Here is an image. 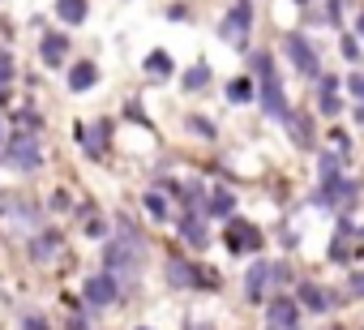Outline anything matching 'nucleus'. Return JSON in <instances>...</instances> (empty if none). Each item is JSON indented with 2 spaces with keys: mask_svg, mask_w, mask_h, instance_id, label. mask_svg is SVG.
I'll use <instances>...</instances> for the list:
<instances>
[{
  "mask_svg": "<svg viewBox=\"0 0 364 330\" xmlns=\"http://www.w3.org/2000/svg\"><path fill=\"white\" fill-rule=\"evenodd\" d=\"M5 168H14V172H39L43 168V146H39V137H35V129H22V133H14L9 142H5Z\"/></svg>",
  "mask_w": 364,
  "mask_h": 330,
  "instance_id": "nucleus-1",
  "label": "nucleus"
},
{
  "mask_svg": "<svg viewBox=\"0 0 364 330\" xmlns=\"http://www.w3.org/2000/svg\"><path fill=\"white\" fill-rule=\"evenodd\" d=\"M249 65H253V73L262 78V112L287 116V99H283V86H279V78H274V56H270V52H253Z\"/></svg>",
  "mask_w": 364,
  "mask_h": 330,
  "instance_id": "nucleus-2",
  "label": "nucleus"
},
{
  "mask_svg": "<svg viewBox=\"0 0 364 330\" xmlns=\"http://www.w3.org/2000/svg\"><path fill=\"white\" fill-rule=\"evenodd\" d=\"M146 245L129 232V223H120V240L107 245V270H141Z\"/></svg>",
  "mask_w": 364,
  "mask_h": 330,
  "instance_id": "nucleus-3",
  "label": "nucleus"
},
{
  "mask_svg": "<svg viewBox=\"0 0 364 330\" xmlns=\"http://www.w3.org/2000/svg\"><path fill=\"white\" fill-rule=\"evenodd\" d=\"M249 31H253V0H236V5L228 9V18L219 22V39L232 43V48H245Z\"/></svg>",
  "mask_w": 364,
  "mask_h": 330,
  "instance_id": "nucleus-4",
  "label": "nucleus"
},
{
  "mask_svg": "<svg viewBox=\"0 0 364 330\" xmlns=\"http://www.w3.org/2000/svg\"><path fill=\"white\" fill-rule=\"evenodd\" d=\"M266 330H300V300L279 296L266 309Z\"/></svg>",
  "mask_w": 364,
  "mask_h": 330,
  "instance_id": "nucleus-5",
  "label": "nucleus"
},
{
  "mask_svg": "<svg viewBox=\"0 0 364 330\" xmlns=\"http://www.w3.org/2000/svg\"><path fill=\"white\" fill-rule=\"evenodd\" d=\"M283 48H287L291 65H296L304 78H317V73H321V65H317V52H313V43H309L304 35H287V39H283Z\"/></svg>",
  "mask_w": 364,
  "mask_h": 330,
  "instance_id": "nucleus-6",
  "label": "nucleus"
},
{
  "mask_svg": "<svg viewBox=\"0 0 364 330\" xmlns=\"http://www.w3.org/2000/svg\"><path fill=\"white\" fill-rule=\"evenodd\" d=\"M330 257H334L338 266L360 262V228H351V223L343 219V223H338V236L330 240Z\"/></svg>",
  "mask_w": 364,
  "mask_h": 330,
  "instance_id": "nucleus-7",
  "label": "nucleus"
},
{
  "mask_svg": "<svg viewBox=\"0 0 364 330\" xmlns=\"http://www.w3.org/2000/svg\"><path fill=\"white\" fill-rule=\"evenodd\" d=\"M82 296H86V304L107 309V304L120 296V283H116V275H112V270H107V275H90V279H86V287H82Z\"/></svg>",
  "mask_w": 364,
  "mask_h": 330,
  "instance_id": "nucleus-8",
  "label": "nucleus"
},
{
  "mask_svg": "<svg viewBox=\"0 0 364 330\" xmlns=\"http://www.w3.org/2000/svg\"><path fill=\"white\" fill-rule=\"evenodd\" d=\"M77 142L90 159H103L107 154V142H112V124L107 120H95V124H82L77 129Z\"/></svg>",
  "mask_w": 364,
  "mask_h": 330,
  "instance_id": "nucleus-9",
  "label": "nucleus"
},
{
  "mask_svg": "<svg viewBox=\"0 0 364 330\" xmlns=\"http://www.w3.org/2000/svg\"><path fill=\"white\" fill-rule=\"evenodd\" d=\"M223 240H228L232 253H249V249L262 245V232H257L253 223H245V219H232V223L223 228Z\"/></svg>",
  "mask_w": 364,
  "mask_h": 330,
  "instance_id": "nucleus-10",
  "label": "nucleus"
},
{
  "mask_svg": "<svg viewBox=\"0 0 364 330\" xmlns=\"http://www.w3.org/2000/svg\"><path fill=\"white\" fill-rule=\"evenodd\" d=\"M304 309H313V313H326V309H334L338 304V296L330 292V287H317V283H300V296H296Z\"/></svg>",
  "mask_w": 364,
  "mask_h": 330,
  "instance_id": "nucleus-11",
  "label": "nucleus"
},
{
  "mask_svg": "<svg viewBox=\"0 0 364 330\" xmlns=\"http://www.w3.org/2000/svg\"><path fill=\"white\" fill-rule=\"evenodd\" d=\"M270 270H274L270 262H253V266H249V275H245V296H249V300H262V296H266Z\"/></svg>",
  "mask_w": 364,
  "mask_h": 330,
  "instance_id": "nucleus-12",
  "label": "nucleus"
},
{
  "mask_svg": "<svg viewBox=\"0 0 364 330\" xmlns=\"http://www.w3.org/2000/svg\"><path fill=\"white\" fill-rule=\"evenodd\" d=\"M167 283H171V287H193V283H198V266L171 257V262H167Z\"/></svg>",
  "mask_w": 364,
  "mask_h": 330,
  "instance_id": "nucleus-13",
  "label": "nucleus"
},
{
  "mask_svg": "<svg viewBox=\"0 0 364 330\" xmlns=\"http://www.w3.org/2000/svg\"><path fill=\"white\" fill-rule=\"evenodd\" d=\"M283 120H287V137H291L296 146H304V150H309V146H313V124H309V116H300V112H287Z\"/></svg>",
  "mask_w": 364,
  "mask_h": 330,
  "instance_id": "nucleus-14",
  "label": "nucleus"
},
{
  "mask_svg": "<svg viewBox=\"0 0 364 330\" xmlns=\"http://www.w3.org/2000/svg\"><path fill=\"white\" fill-rule=\"evenodd\" d=\"M180 236H185L193 249H206V245H210V232H206V223H202L198 215H185V219H180Z\"/></svg>",
  "mask_w": 364,
  "mask_h": 330,
  "instance_id": "nucleus-15",
  "label": "nucleus"
},
{
  "mask_svg": "<svg viewBox=\"0 0 364 330\" xmlns=\"http://www.w3.org/2000/svg\"><path fill=\"white\" fill-rule=\"evenodd\" d=\"M56 18L69 22V26H82L90 18V5H86V0H56Z\"/></svg>",
  "mask_w": 364,
  "mask_h": 330,
  "instance_id": "nucleus-16",
  "label": "nucleus"
},
{
  "mask_svg": "<svg viewBox=\"0 0 364 330\" xmlns=\"http://www.w3.org/2000/svg\"><path fill=\"white\" fill-rule=\"evenodd\" d=\"M43 65L48 69H56V65H65V52H69V39L65 35H43Z\"/></svg>",
  "mask_w": 364,
  "mask_h": 330,
  "instance_id": "nucleus-17",
  "label": "nucleus"
},
{
  "mask_svg": "<svg viewBox=\"0 0 364 330\" xmlns=\"http://www.w3.org/2000/svg\"><path fill=\"white\" fill-rule=\"evenodd\" d=\"M317 107H321L326 116H334V112L343 107V103H338V78H330V73L321 78V86H317Z\"/></svg>",
  "mask_w": 364,
  "mask_h": 330,
  "instance_id": "nucleus-18",
  "label": "nucleus"
},
{
  "mask_svg": "<svg viewBox=\"0 0 364 330\" xmlns=\"http://www.w3.org/2000/svg\"><path fill=\"white\" fill-rule=\"evenodd\" d=\"M95 82H99V69H95L90 60H82V65H73V69H69V90H77V95H82V90H90Z\"/></svg>",
  "mask_w": 364,
  "mask_h": 330,
  "instance_id": "nucleus-19",
  "label": "nucleus"
},
{
  "mask_svg": "<svg viewBox=\"0 0 364 330\" xmlns=\"http://www.w3.org/2000/svg\"><path fill=\"white\" fill-rule=\"evenodd\" d=\"M5 215H9L14 223H22L26 232H35V228H39V211H35V206H26V202H9V206H5Z\"/></svg>",
  "mask_w": 364,
  "mask_h": 330,
  "instance_id": "nucleus-20",
  "label": "nucleus"
},
{
  "mask_svg": "<svg viewBox=\"0 0 364 330\" xmlns=\"http://www.w3.org/2000/svg\"><path fill=\"white\" fill-rule=\"evenodd\" d=\"M210 215H219V219L236 215V193H232V189H215V193H210Z\"/></svg>",
  "mask_w": 364,
  "mask_h": 330,
  "instance_id": "nucleus-21",
  "label": "nucleus"
},
{
  "mask_svg": "<svg viewBox=\"0 0 364 330\" xmlns=\"http://www.w3.org/2000/svg\"><path fill=\"white\" fill-rule=\"evenodd\" d=\"M56 249H60V236H56V232H43V236L31 245V257H35V262H48Z\"/></svg>",
  "mask_w": 364,
  "mask_h": 330,
  "instance_id": "nucleus-22",
  "label": "nucleus"
},
{
  "mask_svg": "<svg viewBox=\"0 0 364 330\" xmlns=\"http://www.w3.org/2000/svg\"><path fill=\"white\" fill-rule=\"evenodd\" d=\"M206 86H210V65L185 69V90H206Z\"/></svg>",
  "mask_w": 364,
  "mask_h": 330,
  "instance_id": "nucleus-23",
  "label": "nucleus"
},
{
  "mask_svg": "<svg viewBox=\"0 0 364 330\" xmlns=\"http://www.w3.org/2000/svg\"><path fill=\"white\" fill-rule=\"evenodd\" d=\"M146 73H150V78H167V73H171V56H167V52H150V56H146Z\"/></svg>",
  "mask_w": 364,
  "mask_h": 330,
  "instance_id": "nucleus-24",
  "label": "nucleus"
},
{
  "mask_svg": "<svg viewBox=\"0 0 364 330\" xmlns=\"http://www.w3.org/2000/svg\"><path fill=\"white\" fill-rule=\"evenodd\" d=\"M202 193H206V189H202V181H185V185L176 189V198L185 202V206H202Z\"/></svg>",
  "mask_w": 364,
  "mask_h": 330,
  "instance_id": "nucleus-25",
  "label": "nucleus"
},
{
  "mask_svg": "<svg viewBox=\"0 0 364 330\" xmlns=\"http://www.w3.org/2000/svg\"><path fill=\"white\" fill-rule=\"evenodd\" d=\"M317 172H321V181H338V172H343V159H338V154H321Z\"/></svg>",
  "mask_w": 364,
  "mask_h": 330,
  "instance_id": "nucleus-26",
  "label": "nucleus"
},
{
  "mask_svg": "<svg viewBox=\"0 0 364 330\" xmlns=\"http://www.w3.org/2000/svg\"><path fill=\"white\" fill-rule=\"evenodd\" d=\"M228 99H232V103H249V99H253V86H249L245 78H236V82L228 86Z\"/></svg>",
  "mask_w": 364,
  "mask_h": 330,
  "instance_id": "nucleus-27",
  "label": "nucleus"
},
{
  "mask_svg": "<svg viewBox=\"0 0 364 330\" xmlns=\"http://www.w3.org/2000/svg\"><path fill=\"white\" fill-rule=\"evenodd\" d=\"M146 211H150V215H154V219H167V198H163V193H154V189H150V193H146Z\"/></svg>",
  "mask_w": 364,
  "mask_h": 330,
  "instance_id": "nucleus-28",
  "label": "nucleus"
},
{
  "mask_svg": "<svg viewBox=\"0 0 364 330\" xmlns=\"http://www.w3.org/2000/svg\"><path fill=\"white\" fill-rule=\"evenodd\" d=\"M189 133H198V137H215V124H210L206 116H189Z\"/></svg>",
  "mask_w": 364,
  "mask_h": 330,
  "instance_id": "nucleus-29",
  "label": "nucleus"
},
{
  "mask_svg": "<svg viewBox=\"0 0 364 330\" xmlns=\"http://www.w3.org/2000/svg\"><path fill=\"white\" fill-rule=\"evenodd\" d=\"M343 56L347 60H360V35H343Z\"/></svg>",
  "mask_w": 364,
  "mask_h": 330,
  "instance_id": "nucleus-30",
  "label": "nucleus"
},
{
  "mask_svg": "<svg viewBox=\"0 0 364 330\" xmlns=\"http://www.w3.org/2000/svg\"><path fill=\"white\" fill-rule=\"evenodd\" d=\"M338 18H343V0H330V5H326V26H338Z\"/></svg>",
  "mask_w": 364,
  "mask_h": 330,
  "instance_id": "nucleus-31",
  "label": "nucleus"
},
{
  "mask_svg": "<svg viewBox=\"0 0 364 330\" xmlns=\"http://www.w3.org/2000/svg\"><path fill=\"white\" fill-rule=\"evenodd\" d=\"M9 78H14V56H9L5 48H0V86H5Z\"/></svg>",
  "mask_w": 364,
  "mask_h": 330,
  "instance_id": "nucleus-32",
  "label": "nucleus"
},
{
  "mask_svg": "<svg viewBox=\"0 0 364 330\" xmlns=\"http://www.w3.org/2000/svg\"><path fill=\"white\" fill-rule=\"evenodd\" d=\"M347 90L355 95V103H364V73H351L347 78Z\"/></svg>",
  "mask_w": 364,
  "mask_h": 330,
  "instance_id": "nucleus-33",
  "label": "nucleus"
},
{
  "mask_svg": "<svg viewBox=\"0 0 364 330\" xmlns=\"http://www.w3.org/2000/svg\"><path fill=\"white\" fill-rule=\"evenodd\" d=\"M347 292H351V296H364V270H355V275L347 279Z\"/></svg>",
  "mask_w": 364,
  "mask_h": 330,
  "instance_id": "nucleus-34",
  "label": "nucleus"
},
{
  "mask_svg": "<svg viewBox=\"0 0 364 330\" xmlns=\"http://www.w3.org/2000/svg\"><path fill=\"white\" fill-rule=\"evenodd\" d=\"M103 232H107V228H103V219H99V215H90V219H86V236H103Z\"/></svg>",
  "mask_w": 364,
  "mask_h": 330,
  "instance_id": "nucleus-35",
  "label": "nucleus"
},
{
  "mask_svg": "<svg viewBox=\"0 0 364 330\" xmlns=\"http://www.w3.org/2000/svg\"><path fill=\"white\" fill-rule=\"evenodd\" d=\"M26 330H48V326H43L39 317H26Z\"/></svg>",
  "mask_w": 364,
  "mask_h": 330,
  "instance_id": "nucleus-36",
  "label": "nucleus"
},
{
  "mask_svg": "<svg viewBox=\"0 0 364 330\" xmlns=\"http://www.w3.org/2000/svg\"><path fill=\"white\" fill-rule=\"evenodd\" d=\"M355 35H360V39H364V14H360V18H355Z\"/></svg>",
  "mask_w": 364,
  "mask_h": 330,
  "instance_id": "nucleus-37",
  "label": "nucleus"
},
{
  "mask_svg": "<svg viewBox=\"0 0 364 330\" xmlns=\"http://www.w3.org/2000/svg\"><path fill=\"white\" fill-rule=\"evenodd\" d=\"M355 120H364V103H355Z\"/></svg>",
  "mask_w": 364,
  "mask_h": 330,
  "instance_id": "nucleus-38",
  "label": "nucleus"
},
{
  "mask_svg": "<svg viewBox=\"0 0 364 330\" xmlns=\"http://www.w3.org/2000/svg\"><path fill=\"white\" fill-rule=\"evenodd\" d=\"M193 330H210V326H193Z\"/></svg>",
  "mask_w": 364,
  "mask_h": 330,
  "instance_id": "nucleus-39",
  "label": "nucleus"
},
{
  "mask_svg": "<svg viewBox=\"0 0 364 330\" xmlns=\"http://www.w3.org/2000/svg\"><path fill=\"white\" fill-rule=\"evenodd\" d=\"M296 5H309V0H296Z\"/></svg>",
  "mask_w": 364,
  "mask_h": 330,
  "instance_id": "nucleus-40",
  "label": "nucleus"
},
{
  "mask_svg": "<svg viewBox=\"0 0 364 330\" xmlns=\"http://www.w3.org/2000/svg\"><path fill=\"white\" fill-rule=\"evenodd\" d=\"M137 330H146V326H137Z\"/></svg>",
  "mask_w": 364,
  "mask_h": 330,
  "instance_id": "nucleus-41",
  "label": "nucleus"
},
{
  "mask_svg": "<svg viewBox=\"0 0 364 330\" xmlns=\"http://www.w3.org/2000/svg\"><path fill=\"white\" fill-rule=\"evenodd\" d=\"M360 236H364V228H360Z\"/></svg>",
  "mask_w": 364,
  "mask_h": 330,
  "instance_id": "nucleus-42",
  "label": "nucleus"
},
{
  "mask_svg": "<svg viewBox=\"0 0 364 330\" xmlns=\"http://www.w3.org/2000/svg\"><path fill=\"white\" fill-rule=\"evenodd\" d=\"M0 133H5V129H0Z\"/></svg>",
  "mask_w": 364,
  "mask_h": 330,
  "instance_id": "nucleus-43",
  "label": "nucleus"
}]
</instances>
